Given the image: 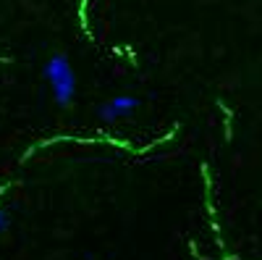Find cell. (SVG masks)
<instances>
[{
	"label": "cell",
	"mask_w": 262,
	"mask_h": 260,
	"mask_svg": "<svg viewBox=\"0 0 262 260\" xmlns=\"http://www.w3.org/2000/svg\"><path fill=\"white\" fill-rule=\"evenodd\" d=\"M42 74H45L50 90H53V97H55V103L60 108L74 103V97H76V74H74V66L69 63V58H66L63 53L48 58Z\"/></svg>",
	"instance_id": "1"
},
{
	"label": "cell",
	"mask_w": 262,
	"mask_h": 260,
	"mask_svg": "<svg viewBox=\"0 0 262 260\" xmlns=\"http://www.w3.org/2000/svg\"><path fill=\"white\" fill-rule=\"evenodd\" d=\"M139 108V97H131V95H121V97H111L107 103H102L97 108V116L105 121V124H111V121H118L123 116H128L131 111H137Z\"/></svg>",
	"instance_id": "2"
},
{
	"label": "cell",
	"mask_w": 262,
	"mask_h": 260,
	"mask_svg": "<svg viewBox=\"0 0 262 260\" xmlns=\"http://www.w3.org/2000/svg\"><path fill=\"white\" fill-rule=\"evenodd\" d=\"M8 229V213L3 210V208H0V234H3Z\"/></svg>",
	"instance_id": "3"
}]
</instances>
